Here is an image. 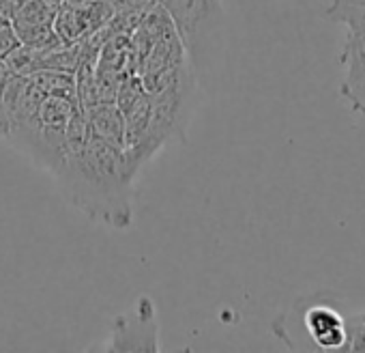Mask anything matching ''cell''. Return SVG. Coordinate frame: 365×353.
Listing matches in <instances>:
<instances>
[{"label":"cell","mask_w":365,"mask_h":353,"mask_svg":"<svg viewBox=\"0 0 365 353\" xmlns=\"http://www.w3.org/2000/svg\"><path fill=\"white\" fill-rule=\"evenodd\" d=\"M65 199L91 220L110 229L127 231L133 222V179L120 146L91 134L78 155L65 157L54 174Z\"/></svg>","instance_id":"1"},{"label":"cell","mask_w":365,"mask_h":353,"mask_svg":"<svg viewBox=\"0 0 365 353\" xmlns=\"http://www.w3.org/2000/svg\"><path fill=\"white\" fill-rule=\"evenodd\" d=\"M103 351H159V321L150 297H138L131 310L114 319L112 338Z\"/></svg>","instance_id":"2"},{"label":"cell","mask_w":365,"mask_h":353,"mask_svg":"<svg viewBox=\"0 0 365 353\" xmlns=\"http://www.w3.org/2000/svg\"><path fill=\"white\" fill-rule=\"evenodd\" d=\"M54 18L56 14L41 0H26L18 18L14 20V26L22 44L39 50H54L63 44L54 31Z\"/></svg>","instance_id":"3"},{"label":"cell","mask_w":365,"mask_h":353,"mask_svg":"<svg viewBox=\"0 0 365 353\" xmlns=\"http://www.w3.org/2000/svg\"><path fill=\"white\" fill-rule=\"evenodd\" d=\"M303 327L322 351L346 349V319L329 304H312L303 312Z\"/></svg>","instance_id":"4"},{"label":"cell","mask_w":365,"mask_h":353,"mask_svg":"<svg viewBox=\"0 0 365 353\" xmlns=\"http://www.w3.org/2000/svg\"><path fill=\"white\" fill-rule=\"evenodd\" d=\"M339 63L346 71L339 93L346 101L365 84V24L348 26V37L339 54Z\"/></svg>","instance_id":"5"},{"label":"cell","mask_w":365,"mask_h":353,"mask_svg":"<svg viewBox=\"0 0 365 353\" xmlns=\"http://www.w3.org/2000/svg\"><path fill=\"white\" fill-rule=\"evenodd\" d=\"M86 119H88V127L91 134L123 149V140H125V119L123 112L118 110V106L114 101H101L95 106L84 108Z\"/></svg>","instance_id":"6"},{"label":"cell","mask_w":365,"mask_h":353,"mask_svg":"<svg viewBox=\"0 0 365 353\" xmlns=\"http://www.w3.org/2000/svg\"><path fill=\"white\" fill-rule=\"evenodd\" d=\"M29 78L35 82V86H37L43 95L78 99V80H76V74H71V71L37 69V71H33Z\"/></svg>","instance_id":"7"},{"label":"cell","mask_w":365,"mask_h":353,"mask_svg":"<svg viewBox=\"0 0 365 353\" xmlns=\"http://www.w3.org/2000/svg\"><path fill=\"white\" fill-rule=\"evenodd\" d=\"M50 50H39V48H33V46H26L22 44L16 52H11L5 61V65L9 67L11 74H18V76H31L33 71H37L41 67V61L43 56L48 54Z\"/></svg>","instance_id":"8"},{"label":"cell","mask_w":365,"mask_h":353,"mask_svg":"<svg viewBox=\"0 0 365 353\" xmlns=\"http://www.w3.org/2000/svg\"><path fill=\"white\" fill-rule=\"evenodd\" d=\"M365 353V312H356L346 319V349Z\"/></svg>","instance_id":"9"},{"label":"cell","mask_w":365,"mask_h":353,"mask_svg":"<svg viewBox=\"0 0 365 353\" xmlns=\"http://www.w3.org/2000/svg\"><path fill=\"white\" fill-rule=\"evenodd\" d=\"M22 46V39L16 31L14 24L9 22H0V61H7L11 52H16Z\"/></svg>","instance_id":"10"},{"label":"cell","mask_w":365,"mask_h":353,"mask_svg":"<svg viewBox=\"0 0 365 353\" xmlns=\"http://www.w3.org/2000/svg\"><path fill=\"white\" fill-rule=\"evenodd\" d=\"M9 67L0 61V140H5L7 136V129H9V119H7V112H5V104H3V93H5V84H7V78H9Z\"/></svg>","instance_id":"11"},{"label":"cell","mask_w":365,"mask_h":353,"mask_svg":"<svg viewBox=\"0 0 365 353\" xmlns=\"http://www.w3.org/2000/svg\"><path fill=\"white\" fill-rule=\"evenodd\" d=\"M24 3H26V0H0V22L14 24V20L18 18Z\"/></svg>","instance_id":"12"},{"label":"cell","mask_w":365,"mask_h":353,"mask_svg":"<svg viewBox=\"0 0 365 353\" xmlns=\"http://www.w3.org/2000/svg\"><path fill=\"white\" fill-rule=\"evenodd\" d=\"M41 3H46V5H48L52 11H54V14H58V11H61V9H63L67 3H71V0H41Z\"/></svg>","instance_id":"13"},{"label":"cell","mask_w":365,"mask_h":353,"mask_svg":"<svg viewBox=\"0 0 365 353\" xmlns=\"http://www.w3.org/2000/svg\"><path fill=\"white\" fill-rule=\"evenodd\" d=\"M211 3H220V0H211Z\"/></svg>","instance_id":"14"}]
</instances>
